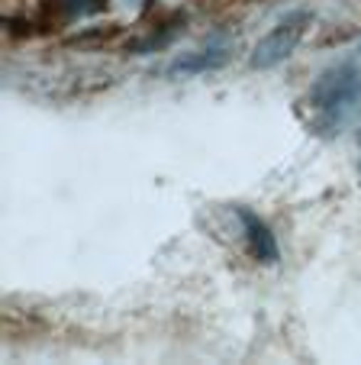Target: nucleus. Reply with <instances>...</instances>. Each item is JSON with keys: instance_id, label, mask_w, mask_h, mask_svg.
Listing matches in <instances>:
<instances>
[{"instance_id": "f257e3e1", "label": "nucleus", "mask_w": 361, "mask_h": 365, "mask_svg": "<svg viewBox=\"0 0 361 365\" xmlns=\"http://www.w3.org/2000/svg\"><path fill=\"white\" fill-rule=\"evenodd\" d=\"M361 94V71L352 65H342V68H329L316 78V84L310 88V107L316 113L335 123L342 113L358 101Z\"/></svg>"}, {"instance_id": "f03ea898", "label": "nucleus", "mask_w": 361, "mask_h": 365, "mask_svg": "<svg viewBox=\"0 0 361 365\" xmlns=\"http://www.w3.org/2000/svg\"><path fill=\"white\" fill-rule=\"evenodd\" d=\"M307 23H310V14H291L287 20H281L268 36H261L258 46H255V52H252V68H274V65L284 62L293 48H297V42H300V36H303V29H307Z\"/></svg>"}, {"instance_id": "7ed1b4c3", "label": "nucleus", "mask_w": 361, "mask_h": 365, "mask_svg": "<svg viewBox=\"0 0 361 365\" xmlns=\"http://www.w3.org/2000/svg\"><path fill=\"white\" fill-rule=\"evenodd\" d=\"M239 217H242V223H246V230H248V242H252L255 259H261V262H274V259H278V242H274L271 230H268L258 217L246 214V210H242Z\"/></svg>"}, {"instance_id": "20e7f679", "label": "nucleus", "mask_w": 361, "mask_h": 365, "mask_svg": "<svg viewBox=\"0 0 361 365\" xmlns=\"http://www.w3.org/2000/svg\"><path fill=\"white\" fill-rule=\"evenodd\" d=\"M226 48H206V52H197L194 58H181L177 65H171L174 75H194V71H206V68H219L226 62Z\"/></svg>"}, {"instance_id": "39448f33", "label": "nucleus", "mask_w": 361, "mask_h": 365, "mask_svg": "<svg viewBox=\"0 0 361 365\" xmlns=\"http://www.w3.org/2000/svg\"><path fill=\"white\" fill-rule=\"evenodd\" d=\"M65 16H88L94 10H100V0H58Z\"/></svg>"}]
</instances>
